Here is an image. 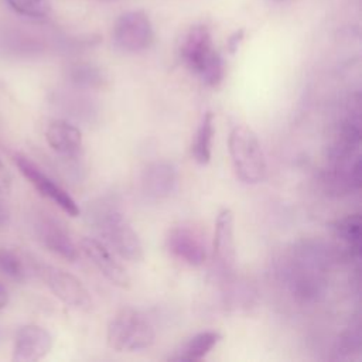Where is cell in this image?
<instances>
[{
	"label": "cell",
	"mask_w": 362,
	"mask_h": 362,
	"mask_svg": "<svg viewBox=\"0 0 362 362\" xmlns=\"http://www.w3.org/2000/svg\"><path fill=\"white\" fill-rule=\"evenodd\" d=\"M89 218L93 228L120 257L133 263L143 260L140 238L117 206L102 201L89 211Z\"/></svg>",
	"instance_id": "6da1fadb"
},
{
	"label": "cell",
	"mask_w": 362,
	"mask_h": 362,
	"mask_svg": "<svg viewBox=\"0 0 362 362\" xmlns=\"http://www.w3.org/2000/svg\"><path fill=\"white\" fill-rule=\"evenodd\" d=\"M180 57L205 85L218 86L223 79V61L215 49L212 34L205 24H195L184 34Z\"/></svg>",
	"instance_id": "7a4b0ae2"
},
{
	"label": "cell",
	"mask_w": 362,
	"mask_h": 362,
	"mask_svg": "<svg viewBox=\"0 0 362 362\" xmlns=\"http://www.w3.org/2000/svg\"><path fill=\"white\" fill-rule=\"evenodd\" d=\"M229 154L236 175L246 184H257L266 177V158L256 133L246 124L235 126L228 139Z\"/></svg>",
	"instance_id": "3957f363"
},
{
	"label": "cell",
	"mask_w": 362,
	"mask_h": 362,
	"mask_svg": "<svg viewBox=\"0 0 362 362\" xmlns=\"http://www.w3.org/2000/svg\"><path fill=\"white\" fill-rule=\"evenodd\" d=\"M156 338L151 322L134 308L120 310L109 322L107 345L119 352L141 351L153 345Z\"/></svg>",
	"instance_id": "277c9868"
},
{
	"label": "cell",
	"mask_w": 362,
	"mask_h": 362,
	"mask_svg": "<svg viewBox=\"0 0 362 362\" xmlns=\"http://www.w3.org/2000/svg\"><path fill=\"white\" fill-rule=\"evenodd\" d=\"M115 47L123 52H141L154 41V30L148 16L141 10H130L119 16L112 30Z\"/></svg>",
	"instance_id": "5b68a950"
},
{
	"label": "cell",
	"mask_w": 362,
	"mask_h": 362,
	"mask_svg": "<svg viewBox=\"0 0 362 362\" xmlns=\"http://www.w3.org/2000/svg\"><path fill=\"white\" fill-rule=\"evenodd\" d=\"M37 273L54 296L64 304L81 311H89L92 308L93 301L89 291L74 274L48 264H40Z\"/></svg>",
	"instance_id": "8992f818"
},
{
	"label": "cell",
	"mask_w": 362,
	"mask_h": 362,
	"mask_svg": "<svg viewBox=\"0 0 362 362\" xmlns=\"http://www.w3.org/2000/svg\"><path fill=\"white\" fill-rule=\"evenodd\" d=\"M14 163L18 167L23 177L47 199L59 206L69 216L79 215V206L74 201V198L59 187L51 177H48L35 163H33L28 157L16 154Z\"/></svg>",
	"instance_id": "52a82bcc"
},
{
	"label": "cell",
	"mask_w": 362,
	"mask_h": 362,
	"mask_svg": "<svg viewBox=\"0 0 362 362\" xmlns=\"http://www.w3.org/2000/svg\"><path fill=\"white\" fill-rule=\"evenodd\" d=\"M168 252L189 266H201L206 260V246L202 235L189 226L180 225L168 230L165 238Z\"/></svg>",
	"instance_id": "ba28073f"
},
{
	"label": "cell",
	"mask_w": 362,
	"mask_h": 362,
	"mask_svg": "<svg viewBox=\"0 0 362 362\" xmlns=\"http://www.w3.org/2000/svg\"><path fill=\"white\" fill-rule=\"evenodd\" d=\"M52 348L51 334L35 324L21 327L14 339L13 361L14 362H35L48 355Z\"/></svg>",
	"instance_id": "9c48e42d"
},
{
	"label": "cell",
	"mask_w": 362,
	"mask_h": 362,
	"mask_svg": "<svg viewBox=\"0 0 362 362\" xmlns=\"http://www.w3.org/2000/svg\"><path fill=\"white\" fill-rule=\"evenodd\" d=\"M81 250L93 263V266L115 286L127 288L130 277L126 269L112 256L109 249L95 238H83L79 242Z\"/></svg>",
	"instance_id": "30bf717a"
},
{
	"label": "cell",
	"mask_w": 362,
	"mask_h": 362,
	"mask_svg": "<svg viewBox=\"0 0 362 362\" xmlns=\"http://www.w3.org/2000/svg\"><path fill=\"white\" fill-rule=\"evenodd\" d=\"M214 260L222 272H230L236 260L235 216L230 209H222L215 222Z\"/></svg>",
	"instance_id": "8fae6325"
},
{
	"label": "cell",
	"mask_w": 362,
	"mask_h": 362,
	"mask_svg": "<svg viewBox=\"0 0 362 362\" xmlns=\"http://www.w3.org/2000/svg\"><path fill=\"white\" fill-rule=\"evenodd\" d=\"M45 139L48 146L58 154L65 157H74L82 150V133L81 130L62 119L52 120L47 130Z\"/></svg>",
	"instance_id": "7c38bea8"
},
{
	"label": "cell",
	"mask_w": 362,
	"mask_h": 362,
	"mask_svg": "<svg viewBox=\"0 0 362 362\" xmlns=\"http://www.w3.org/2000/svg\"><path fill=\"white\" fill-rule=\"evenodd\" d=\"M177 182V171L167 161H156L150 164L143 174V189L154 199L168 197Z\"/></svg>",
	"instance_id": "4fadbf2b"
},
{
	"label": "cell",
	"mask_w": 362,
	"mask_h": 362,
	"mask_svg": "<svg viewBox=\"0 0 362 362\" xmlns=\"http://www.w3.org/2000/svg\"><path fill=\"white\" fill-rule=\"evenodd\" d=\"M38 236L42 245L58 255L59 257L75 262L78 259V249L68 232L52 219H44L38 225Z\"/></svg>",
	"instance_id": "5bb4252c"
},
{
	"label": "cell",
	"mask_w": 362,
	"mask_h": 362,
	"mask_svg": "<svg viewBox=\"0 0 362 362\" xmlns=\"http://www.w3.org/2000/svg\"><path fill=\"white\" fill-rule=\"evenodd\" d=\"M221 334L218 331H202L189 338L173 356L170 361L177 362H192L205 358L211 349L219 342Z\"/></svg>",
	"instance_id": "9a60e30c"
},
{
	"label": "cell",
	"mask_w": 362,
	"mask_h": 362,
	"mask_svg": "<svg viewBox=\"0 0 362 362\" xmlns=\"http://www.w3.org/2000/svg\"><path fill=\"white\" fill-rule=\"evenodd\" d=\"M215 127H214V113L206 112L197 129L191 154L194 160L199 164H208L212 156V139H214Z\"/></svg>",
	"instance_id": "2e32d148"
},
{
	"label": "cell",
	"mask_w": 362,
	"mask_h": 362,
	"mask_svg": "<svg viewBox=\"0 0 362 362\" xmlns=\"http://www.w3.org/2000/svg\"><path fill=\"white\" fill-rule=\"evenodd\" d=\"M335 235L346 242L355 253H359L361 247V216L359 214H351L341 219H337L332 225Z\"/></svg>",
	"instance_id": "e0dca14e"
},
{
	"label": "cell",
	"mask_w": 362,
	"mask_h": 362,
	"mask_svg": "<svg viewBox=\"0 0 362 362\" xmlns=\"http://www.w3.org/2000/svg\"><path fill=\"white\" fill-rule=\"evenodd\" d=\"M71 78L75 83L86 88H99L105 83L106 78L99 66L92 64H76L71 69Z\"/></svg>",
	"instance_id": "ac0fdd59"
},
{
	"label": "cell",
	"mask_w": 362,
	"mask_h": 362,
	"mask_svg": "<svg viewBox=\"0 0 362 362\" xmlns=\"http://www.w3.org/2000/svg\"><path fill=\"white\" fill-rule=\"evenodd\" d=\"M17 14L28 18H45L51 13L49 0H4Z\"/></svg>",
	"instance_id": "d6986e66"
},
{
	"label": "cell",
	"mask_w": 362,
	"mask_h": 362,
	"mask_svg": "<svg viewBox=\"0 0 362 362\" xmlns=\"http://www.w3.org/2000/svg\"><path fill=\"white\" fill-rule=\"evenodd\" d=\"M0 272L14 280H23L25 277L23 260L8 249H0Z\"/></svg>",
	"instance_id": "ffe728a7"
},
{
	"label": "cell",
	"mask_w": 362,
	"mask_h": 362,
	"mask_svg": "<svg viewBox=\"0 0 362 362\" xmlns=\"http://www.w3.org/2000/svg\"><path fill=\"white\" fill-rule=\"evenodd\" d=\"M10 187H11V177L7 171V168L0 161V198L4 197L6 194H8Z\"/></svg>",
	"instance_id": "44dd1931"
},
{
	"label": "cell",
	"mask_w": 362,
	"mask_h": 362,
	"mask_svg": "<svg viewBox=\"0 0 362 362\" xmlns=\"http://www.w3.org/2000/svg\"><path fill=\"white\" fill-rule=\"evenodd\" d=\"M242 40H243V30L235 31V33L229 37V40H228V49H229L230 54H233V52L238 49V47H239V44L242 42Z\"/></svg>",
	"instance_id": "7402d4cb"
},
{
	"label": "cell",
	"mask_w": 362,
	"mask_h": 362,
	"mask_svg": "<svg viewBox=\"0 0 362 362\" xmlns=\"http://www.w3.org/2000/svg\"><path fill=\"white\" fill-rule=\"evenodd\" d=\"M7 303H8V293L4 287V284L0 281V310L4 308L7 305Z\"/></svg>",
	"instance_id": "603a6c76"
},
{
	"label": "cell",
	"mask_w": 362,
	"mask_h": 362,
	"mask_svg": "<svg viewBox=\"0 0 362 362\" xmlns=\"http://www.w3.org/2000/svg\"><path fill=\"white\" fill-rule=\"evenodd\" d=\"M102 1H112V0H102Z\"/></svg>",
	"instance_id": "cb8c5ba5"
},
{
	"label": "cell",
	"mask_w": 362,
	"mask_h": 362,
	"mask_svg": "<svg viewBox=\"0 0 362 362\" xmlns=\"http://www.w3.org/2000/svg\"><path fill=\"white\" fill-rule=\"evenodd\" d=\"M276 1H281V0H276Z\"/></svg>",
	"instance_id": "d4e9b609"
}]
</instances>
